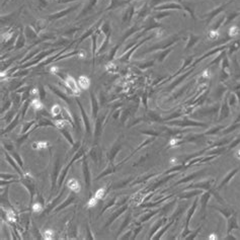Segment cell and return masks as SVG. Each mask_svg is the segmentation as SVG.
Wrapping results in <instances>:
<instances>
[{"mask_svg": "<svg viewBox=\"0 0 240 240\" xmlns=\"http://www.w3.org/2000/svg\"><path fill=\"white\" fill-rule=\"evenodd\" d=\"M65 82H66V85L68 86V88H70V90L72 91L74 94L78 95L80 93V89L78 88V85H77L76 80L74 79L72 76H67Z\"/></svg>", "mask_w": 240, "mask_h": 240, "instance_id": "1", "label": "cell"}, {"mask_svg": "<svg viewBox=\"0 0 240 240\" xmlns=\"http://www.w3.org/2000/svg\"><path fill=\"white\" fill-rule=\"evenodd\" d=\"M67 186L70 188V190L74 192H79L80 190H81V186H80V184L75 179V178H71L68 180L67 182Z\"/></svg>", "mask_w": 240, "mask_h": 240, "instance_id": "2", "label": "cell"}, {"mask_svg": "<svg viewBox=\"0 0 240 240\" xmlns=\"http://www.w3.org/2000/svg\"><path fill=\"white\" fill-rule=\"evenodd\" d=\"M78 84H79V86L81 89H88L90 86V80L88 77L82 75L78 79Z\"/></svg>", "mask_w": 240, "mask_h": 240, "instance_id": "3", "label": "cell"}, {"mask_svg": "<svg viewBox=\"0 0 240 240\" xmlns=\"http://www.w3.org/2000/svg\"><path fill=\"white\" fill-rule=\"evenodd\" d=\"M142 199H143V196L141 195V193H136V195H134L132 198H131L130 203H131V205H133V206H137V205L140 204V202L142 201Z\"/></svg>", "mask_w": 240, "mask_h": 240, "instance_id": "4", "label": "cell"}, {"mask_svg": "<svg viewBox=\"0 0 240 240\" xmlns=\"http://www.w3.org/2000/svg\"><path fill=\"white\" fill-rule=\"evenodd\" d=\"M32 105L33 106V108H35V110H38V111H40V110H42V108H43V104H42V102L40 101L39 99L32 100Z\"/></svg>", "mask_w": 240, "mask_h": 240, "instance_id": "5", "label": "cell"}, {"mask_svg": "<svg viewBox=\"0 0 240 240\" xmlns=\"http://www.w3.org/2000/svg\"><path fill=\"white\" fill-rule=\"evenodd\" d=\"M238 32H239V28L237 26L234 25V26L230 27V30H229V36L230 37H235V36L238 35Z\"/></svg>", "mask_w": 240, "mask_h": 240, "instance_id": "6", "label": "cell"}, {"mask_svg": "<svg viewBox=\"0 0 240 240\" xmlns=\"http://www.w3.org/2000/svg\"><path fill=\"white\" fill-rule=\"evenodd\" d=\"M61 106L59 105V104H55V105H53V107H52V113H53V116H58L59 113L61 112Z\"/></svg>", "mask_w": 240, "mask_h": 240, "instance_id": "7", "label": "cell"}, {"mask_svg": "<svg viewBox=\"0 0 240 240\" xmlns=\"http://www.w3.org/2000/svg\"><path fill=\"white\" fill-rule=\"evenodd\" d=\"M6 217H7V219L9 221H11V222H14L15 221V215L13 213V211L8 210L7 212H6Z\"/></svg>", "mask_w": 240, "mask_h": 240, "instance_id": "8", "label": "cell"}, {"mask_svg": "<svg viewBox=\"0 0 240 240\" xmlns=\"http://www.w3.org/2000/svg\"><path fill=\"white\" fill-rule=\"evenodd\" d=\"M56 126L58 128H60V129H62V128H64L66 125H68V122L67 121H65V120H60V121H56Z\"/></svg>", "mask_w": 240, "mask_h": 240, "instance_id": "9", "label": "cell"}, {"mask_svg": "<svg viewBox=\"0 0 240 240\" xmlns=\"http://www.w3.org/2000/svg\"><path fill=\"white\" fill-rule=\"evenodd\" d=\"M104 195V188H99V190L95 192V196L94 197L97 199V200H99V199H102Z\"/></svg>", "mask_w": 240, "mask_h": 240, "instance_id": "10", "label": "cell"}, {"mask_svg": "<svg viewBox=\"0 0 240 240\" xmlns=\"http://www.w3.org/2000/svg\"><path fill=\"white\" fill-rule=\"evenodd\" d=\"M218 37H219V32L217 31H211L209 32V39H211V40H215Z\"/></svg>", "mask_w": 240, "mask_h": 240, "instance_id": "11", "label": "cell"}, {"mask_svg": "<svg viewBox=\"0 0 240 240\" xmlns=\"http://www.w3.org/2000/svg\"><path fill=\"white\" fill-rule=\"evenodd\" d=\"M44 235H45V238L46 239H52L53 238V231L50 230V229L46 230L45 233H44Z\"/></svg>", "mask_w": 240, "mask_h": 240, "instance_id": "12", "label": "cell"}, {"mask_svg": "<svg viewBox=\"0 0 240 240\" xmlns=\"http://www.w3.org/2000/svg\"><path fill=\"white\" fill-rule=\"evenodd\" d=\"M42 205L40 203H36L35 205L32 206V211H35V212H41L42 211Z\"/></svg>", "mask_w": 240, "mask_h": 240, "instance_id": "13", "label": "cell"}, {"mask_svg": "<svg viewBox=\"0 0 240 240\" xmlns=\"http://www.w3.org/2000/svg\"><path fill=\"white\" fill-rule=\"evenodd\" d=\"M96 203H97V199H96L95 197L94 198H92L90 200V201L88 202V204H87V207H93V206H95L96 205Z\"/></svg>", "mask_w": 240, "mask_h": 240, "instance_id": "14", "label": "cell"}, {"mask_svg": "<svg viewBox=\"0 0 240 240\" xmlns=\"http://www.w3.org/2000/svg\"><path fill=\"white\" fill-rule=\"evenodd\" d=\"M37 145L38 146H36V148L37 147L38 148H46V147H47V145H48V143L47 142H39Z\"/></svg>", "mask_w": 240, "mask_h": 240, "instance_id": "15", "label": "cell"}, {"mask_svg": "<svg viewBox=\"0 0 240 240\" xmlns=\"http://www.w3.org/2000/svg\"><path fill=\"white\" fill-rule=\"evenodd\" d=\"M78 55H79V58H81V59H83V58H85L86 57V54L84 53V51L83 50H81V51H79V53H78Z\"/></svg>", "mask_w": 240, "mask_h": 240, "instance_id": "16", "label": "cell"}, {"mask_svg": "<svg viewBox=\"0 0 240 240\" xmlns=\"http://www.w3.org/2000/svg\"><path fill=\"white\" fill-rule=\"evenodd\" d=\"M57 70H58V68H57V67H53L52 69H51V71H52V72H57Z\"/></svg>", "mask_w": 240, "mask_h": 240, "instance_id": "17", "label": "cell"}]
</instances>
